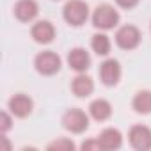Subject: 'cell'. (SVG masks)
<instances>
[{
  "instance_id": "8992f818",
  "label": "cell",
  "mask_w": 151,
  "mask_h": 151,
  "mask_svg": "<svg viewBox=\"0 0 151 151\" xmlns=\"http://www.w3.org/2000/svg\"><path fill=\"white\" fill-rule=\"evenodd\" d=\"M130 146L137 151H149L151 149V128L146 124H133L128 132Z\"/></svg>"
},
{
  "instance_id": "8fae6325",
  "label": "cell",
  "mask_w": 151,
  "mask_h": 151,
  "mask_svg": "<svg viewBox=\"0 0 151 151\" xmlns=\"http://www.w3.org/2000/svg\"><path fill=\"white\" fill-rule=\"evenodd\" d=\"M39 6L36 0H18L14 4V16L22 23H30L37 18Z\"/></svg>"
},
{
  "instance_id": "277c9868",
  "label": "cell",
  "mask_w": 151,
  "mask_h": 151,
  "mask_svg": "<svg viewBox=\"0 0 151 151\" xmlns=\"http://www.w3.org/2000/svg\"><path fill=\"white\" fill-rule=\"evenodd\" d=\"M89 114H86L82 109H69L62 114V126L71 133H84L89 128Z\"/></svg>"
},
{
  "instance_id": "9a60e30c",
  "label": "cell",
  "mask_w": 151,
  "mask_h": 151,
  "mask_svg": "<svg viewBox=\"0 0 151 151\" xmlns=\"http://www.w3.org/2000/svg\"><path fill=\"white\" fill-rule=\"evenodd\" d=\"M132 109L137 114H142V116L151 114V91L149 89L137 91L133 100H132Z\"/></svg>"
},
{
  "instance_id": "9c48e42d",
  "label": "cell",
  "mask_w": 151,
  "mask_h": 151,
  "mask_svg": "<svg viewBox=\"0 0 151 151\" xmlns=\"http://www.w3.org/2000/svg\"><path fill=\"white\" fill-rule=\"evenodd\" d=\"M7 109H9V112H11L14 117L25 119V117H29V116L32 114L34 101H32V98H29L27 94H14L13 98H9Z\"/></svg>"
},
{
  "instance_id": "5bb4252c",
  "label": "cell",
  "mask_w": 151,
  "mask_h": 151,
  "mask_svg": "<svg viewBox=\"0 0 151 151\" xmlns=\"http://www.w3.org/2000/svg\"><path fill=\"white\" fill-rule=\"evenodd\" d=\"M89 116L94 121H100V123L110 119V116H112V105H110V101L105 100V98H98V100L91 101V105H89Z\"/></svg>"
},
{
  "instance_id": "d6986e66",
  "label": "cell",
  "mask_w": 151,
  "mask_h": 151,
  "mask_svg": "<svg viewBox=\"0 0 151 151\" xmlns=\"http://www.w3.org/2000/svg\"><path fill=\"white\" fill-rule=\"evenodd\" d=\"M80 149H82V151H100L101 146H100L98 137H96V139H87V140H84V142L80 144Z\"/></svg>"
},
{
  "instance_id": "6da1fadb",
  "label": "cell",
  "mask_w": 151,
  "mask_h": 151,
  "mask_svg": "<svg viewBox=\"0 0 151 151\" xmlns=\"http://www.w3.org/2000/svg\"><path fill=\"white\" fill-rule=\"evenodd\" d=\"M62 18L71 27H82L89 18V6L84 0H68L62 7Z\"/></svg>"
},
{
  "instance_id": "ac0fdd59",
  "label": "cell",
  "mask_w": 151,
  "mask_h": 151,
  "mask_svg": "<svg viewBox=\"0 0 151 151\" xmlns=\"http://www.w3.org/2000/svg\"><path fill=\"white\" fill-rule=\"evenodd\" d=\"M13 114L11 112H2L0 114V133H7L11 128H13Z\"/></svg>"
},
{
  "instance_id": "e0dca14e",
  "label": "cell",
  "mask_w": 151,
  "mask_h": 151,
  "mask_svg": "<svg viewBox=\"0 0 151 151\" xmlns=\"http://www.w3.org/2000/svg\"><path fill=\"white\" fill-rule=\"evenodd\" d=\"M46 149L48 151H75L77 146H75V142L71 139H68V137H59L53 142H50L46 146Z\"/></svg>"
},
{
  "instance_id": "3957f363",
  "label": "cell",
  "mask_w": 151,
  "mask_h": 151,
  "mask_svg": "<svg viewBox=\"0 0 151 151\" xmlns=\"http://www.w3.org/2000/svg\"><path fill=\"white\" fill-rule=\"evenodd\" d=\"M60 66H62L60 57L52 50L39 52L36 55V59H34V68H36V71L39 75H43V77H52V75L59 73Z\"/></svg>"
},
{
  "instance_id": "52a82bcc",
  "label": "cell",
  "mask_w": 151,
  "mask_h": 151,
  "mask_svg": "<svg viewBox=\"0 0 151 151\" xmlns=\"http://www.w3.org/2000/svg\"><path fill=\"white\" fill-rule=\"evenodd\" d=\"M121 75H123V69H121V64L119 60L116 59H105L100 66V80L103 86L107 87H114L119 84L121 80Z\"/></svg>"
},
{
  "instance_id": "ba28073f",
  "label": "cell",
  "mask_w": 151,
  "mask_h": 151,
  "mask_svg": "<svg viewBox=\"0 0 151 151\" xmlns=\"http://www.w3.org/2000/svg\"><path fill=\"white\" fill-rule=\"evenodd\" d=\"M68 66L75 73H86L91 68V55H89V52L86 48H82V46L71 48L69 53H68Z\"/></svg>"
},
{
  "instance_id": "5b68a950",
  "label": "cell",
  "mask_w": 151,
  "mask_h": 151,
  "mask_svg": "<svg viewBox=\"0 0 151 151\" xmlns=\"http://www.w3.org/2000/svg\"><path fill=\"white\" fill-rule=\"evenodd\" d=\"M142 41V34L135 25H123L116 32V45L121 50H135Z\"/></svg>"
},
{
  "instance_id": "ffe728a7",
  "label": "cell",
  "mask_w": 151,
  "mask_h": 151,
  "mask_svg": "<svg viewBox=\"0 0 151 151\" xmlns=\"http://www.w3.org/2000/svg\"><path fill=\"white\" fill-rule=\"evenodd\" d=\"M139 2H140V0H116V4H117L121 9H126V11H130V9H133V7H137V6H139Z\"/></svg>"
},
{
  "instance_id": "7c38bea8",
  "label": "cell",
  "mask_w": 151,
  "mask_h": 151,
  "mask_svg": "<svg viewBox=\"0 0 151 151\" xmlns=\"http://www.w3.org/2000/svg\"><path fill=\"white\" fill-rule=\"evenodd\" d=\"M101 151H116L123 146V133L117 128H105L101 130V133L98 135Z\"/></svg>"
},
{
  "instance_id": "4fadbf2b",
  "label": "cell",
  "mask_w": 151,
  "mask_h": 151,
  "mask_svg": "<svg viewBox=\"0 0 151 151\" xmlns=\"http://www.w3.org/2000/svg\"><path fill=\"white\" fill-rule=\"evenodd\" d=\"M71 93L77 98H87L94 93V80L86 73H78L71 80Z\"/></svg>"
},
{
  "instance_id": "2e32d148",
  "label": "cell",
  "mask_w": 151,
  "mask_h": 151,
  "mask_svg": "<svg viewBox=\"0 0 151 151\" xmlns=\"http://www.w3.org/2000/svg\"><path fill=\"white\" fill-rule=\"evenodd\" d=\"M91 48L96 55L100 57H107L110 53V48H112V43H110V37L103 32H98L91 37Z\"/></svg>"
},
{
  "instance_id": "30bf717a",
  "label": "cell",
  "mask_w": 151,
  "mask_h": 151,
  "mask_svg": "<svg viewBox=\"0 0 151 151\" xmlns=\"http://www.w3.org/2000/svg\"><path fill=\"white\" fill-rule=\"evenodd\" d=\"M30 36L36 43L39 45H50L55 39V27L52 22L48 20H39L32 25L30 29Z\"/></svg>"
},
{
  "instance_id": "7a4b0ae2",
  "label": "cell",
  "mask_w": 151,
  "mask_h": 151,
  "mask_svg": "<svg viewBox=\"0 0 151 151\" xmlns=\"http://www.w3.org/2000/svg\"><path fill=\"white\" fill-rule=\"evenodd\" d=\"M119 20H121V16H119L117 9L114 6H110V4L98 6L91 14L93 25L96 29H100V30H112L114 27L119 25Z\"/></svg>"
}]
</instances>
